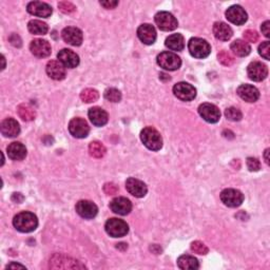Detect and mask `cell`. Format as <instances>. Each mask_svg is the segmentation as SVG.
<instances>
[{
    "label": "cell",
    "mask_w": 270,
    "mask_h": 270,
    "mask_svg": "<svg viewBox=\"0 0 270 270\" xmlns=\"http://www.w3.org/2000/svg\"><path fill=\"white\" fill-rule=\"evenodd\" d=\"M13 225L18 231L23 233H29L34 231L38 226L37 216L32 212H20L13 219Z\"/></svg>",
    "instance_id": "1"
},
{
    "label": "cell",
    "mask_w": 270,
    "mask_h": 270,
    "mask_svg": "<svg viewBox=\"0 0 270 270\" xmlns=\"http://www.w3.org/2000/svg\"><path fill=\"white\" fill-rule=\"evenodd\" d=\"M141 140L147 148L152 151H159L162 147V138L160 132L152 127H147L142 131Z\"/></svg>",
    "instance_id": "2"
},
{
    "label": "cell",
    "mask_w": 270,
    "mask_h": 270,
    "mask_svg": "<svg viewBox=\"0 0 270 270\" xmlns=\"http://www.w3.org/2000/svg\"><path fill=\"white\" fill-rule=\"evenodd\" d=\"M190 54L195 58H206L211 53V47L205 39L202 38H191L188 44Z\"/></svg>",
    "instance_id": "3"
},
{
    "label": "cell",
    "mask_w": 270,
    "mask_h": 270,
    "mask_svg": "<svg viewBox=\"0 0 270 270\" xmlns=\"http://www.w3.org/2000/svg\"><path fill=\"white\" fill-rule=\"evenodd\" d=\"M106 231L112 238H122L129 232V226L125 220L119 218H110L105 225Z\"/></svg>",
    "instance_id": "4"
},
{
    "label": "cell",
    "mask_w": 270,
    "mask_h": 270,
    "mask_svg": "<svg viewBox=\"0 0 270 270\" xmlns=\"http://www.w3.org/2000/svg\"><path fill=\"white\" fill-rule=\"evenodd\" d=\"M158 64L161 68L167 71H175L181 68L182 60L179 57L172 52H162L157 58Z\"/></svg>",
    "instance_id": "5"
},
{
    "label": "cell",
    "mask_w": 270,
    "mask_h": 270,
    "mask_svg": "<svg viewBox=\"0 0 270 270\" xmlns=\"http://www.w3.org/2000/svg\"><path fill=\"white\" fill-rule=\"evenodd\" d=\"M220 201L227 207L235 208L242 205L244 202V194L236 189H225L220 192Z\"/></svg>",
    "instance_id": "6"
},
{
    "label": "cell",
    "mask_w": 270,
    "mask_h": 270,
    "mask_svg": "<svg viewBox=\"0 0 270 270\" xmlns=\"http://www.w3.org/2000/svg\"><path fill=\"white\" fill-rule=\"evenodd\" d=\"M85 266L81 265L78 261L65 257L62 255H54L50 260V268L53 269H74V268H84Z\"/></svg>",
    "instance_id": "7"
},
{
    "label": "cell",
    "mask_w": 270,
    "mask_h": 270,
    "mask_svg": "<svg viewBox=\"0 0 270 270\" xmlns=\"http://www.w3.org/2000/svg\"><path fill=\"white\" fill-rule=\"evenodd\" d=\"M154 19L157 26L162 31H173L178 26L176 18L169 12H160L155 15Z\"/></svg>",
    "instance_id": "8"
},
{
    "label": "cell",
    "mask_w": 270,
    "mask_h": 270,
    "mask_svg": "<svg viewBox=\"0 0 270 270\" xmlns=\"http://www.w3.org/2000/svg\"><path fill=\"white\" fill-rule=\"evenodd\" d=\"M69 131L76 138H85L90 132V127L85 119L76 117L69 122Z\"/></svg>",
    "instance_id": "9"
},
{
    "label": "cell",
    "mask_w": 270,
    "mask_h": 270,
    "mask_svg": "<svg viewBox=\"0 0 270 270\" xmlns=\"http://www.w3.org/2000/svg\"><path fill=\"white\" fill-rule=\"evenodd\" d=\"M173 93L178 100L184 102H190L195 98L196 90L190 84L178 83L173 87Z\"/></svg>",
    "instance_id": "10"
},
{
    "label": "cell",
    "mask_w": 270,
    "mask_h": 270,
    "mask_svg": "<svg viewBox=\"0 0 270 270\" xmlns=\"http://www.w3.org/2000/svg\"><path fill=\"white\" fill-rule=\"evenodd\" d=\"M200 115L210 124H216L220 118V112L216 106L212 104H202L199 107Z\"/></svg>",
    "instance_id": "11"
},
{
    "label": "cell",
    "mask_w": 270,
    "mask_h": 270,
    "mask_svg": "<svg viewBox=\"0 0 270 270\" xmlns=\"http://www.w3.org/2000/svg\"><path fill=\"white\" fill-rule=\"evenodd\" d=\"M226 18L236 26H242L247 21L248 16L241 5H232L226 11Z\"/></svg>",
    "instance_id": "12"
},
{
    "label": "cell",
    "mask_w": 270,
    "mask_h": 270,
    "mask_svg": "<svg viewBox=\"0 0 270 270\" xmlns=\"http://www.w3.org/2000/svg\"><path fill=\"white\" fill-rule=\"evenodd\" d=\"M62 39L65 43L73 46V47H78L83 43V32L79 29L74 27H68L62 30L61 32Z\"/></svg>",
    "instance_id": "13"
},
{
    "label": "cell",
    "mask_w": 270,
    "mask_h": 270,
    "mask_svg": "<svg viewBox=\"0 0 270 270\" xmlns=\"http://www.w3.org/2000/svg\"><path fill=\"white\" fill-rule=\"evenodd\" d=\"M247 73L251 80L262 81L267 77L268 69L264 63H262L260 61H253L248 65Z\"/></svg>",
    "instance_id": "14"
},
{
    "label": "cell",
    "mask_w": 270,
    "mask_h": 270,
    "mask_svg": "<svg viewBox=\"0 0 270 270\" xmlns=\"http://www.w3.org/2000/svg\"><path fill=\"white\" fill-rule=\"evenodd\" d=\"M126 189L131 195L135 196V198H144L147 194V191H148L146 184L134 177H130L127 179Z\"/></svg>",
    "instance_id": "15"
},
{
    "label": "cell",
    "mask_w": 270,
    "mask_h": 270,
    "mask_svg": "<svg viewBox=\"0 0 270 270\" xmlns=\"http://www.w3.org/2000/svg\"><path fill=\"white\" fill-rule=\"evenodd\" d=\"M76 212L77 214L84 218H87V219H90V218H93L96 216L97 212H98V208L97 206L95 205V204L91 201H79L77 204H76Z\"/></svg>",
    "instance_id": "16"
},
{
    "label": "cell",
    "mask_w": 270,
    "mask_h": 270,
    "mask_svg": "<svg viewBox=\"0 0 270 270\" xmlns=\"http://www.w3.org/2000/svg\"><path fill=\"white\" fill-rule=\"evenodd\" d=\"M110 209L118 216H127L132 210V204L126 198H115L110 203Z\"/></svg>",
    "instance_id": "17"
},
{
    "label": "cell",
    "mask_w": 270,
    "mask_h": 270,
    "mask_svg": "<svg viewBox=\"0 0 270 270\" xmlns=\"http://www.w3.org/2000/svg\"><path fill=\"white\" fill-rule=\"evenodd\" d=\"M27 10L31 15L37 16V17H43L48 18L50 17L52 14V7L46 2H40V1H32L28 4Z\"/></svg>",
    "instance_id": "18"
},
{
    "label": "cell",
    "mask_w": 270,
    "mask_h": 270,
    "mask_svg": "<svg viewBox=\"0 0 270 270\" xmlns=\"http://www.w3.org/2000/svg\"><path fill=\"white\" fill-rule=\"evenodd\" d=\"M137 36L145 45H153L157 40V31L149 23H144L137 29Z\"/></svg>",
    "instance_id": "19"
},
{
    "label": "cell",
    "mask_w": 270,
    "mask_h": 270,
    "mask_svg": "<svg viewBox=\"0 0 270 270\" xmlns=\"http://www.w3.org/2000/svg\"><path fill=\"white\" fill-rule=\"evenodd\" d=\"M30 50L34 56L39 57V58H45L51 54V46L47 40L35 39L31 43Z\"/></svg>",
    "instance_id": "20"
},
{
    "label": "cell",
    "mask_w": 270,
    "mask_h": 270,
    "mask_svg": "<svg viewBox=\"0 0 270 270\" xmlns=\"http://www.w3.org/2000/svg\"><path fill=\"white\" fill-rule=\"evenodd\" d=\"M57 57H58V61L61 62L64 68L73 69L79 64L78 55L72 50H69V49H63V50L59 51Z\"/></svg>",
    "instance_id": "21"
},
{
    "label": "cell",
    "mask_w": 270,
    "mask_h": 270,
    "mask_svg": "<svg viewBox=\"0 0 270 270\" xmlns=\"http://www.w3.org/2000/svg\"><path fill=\"white\" fill-rule=\"evenodd\" d=\"M236 93L247 103H255L260 98L259 90L251 85H241L236 90Z\"/></svg>",
    "instance_id": "22"
},
{
    "label": "cell",
    "mask_w": 270,
    "mask_h": 270,
    "mask_svg": "<svg viewBox=\"0 0 270 270\" xmlns=\"http://www.w3.org/2000/svg\"><path fill=\"white\" fill-rule=\"evenodd\" d=\"M89 118L91 120L92 124L96 127H102L105 126L108 122L109 116L108 113L106 112L104 109L100 107H94L89 110Z\"/></svg>",
    "instance_id": "23"
},
{
    "label": "cell",
    "mask_w": 270,
    "mask_h": 270,
    "mask_svg": "<svg viewBox=\"0 0 270 270\" xmlns=\"http://www.w3.org/2000/svg\"><path fill=\"white\" fill-rule=\"evenodd\" d=\"M47 74L54 80H62L65 77V68L59 61L50 60L47 64Z\"/></svg>",
    "instance_id": "24"
},
{
    "label": "cell",
    "mask_w": 270,
    "mask_h": 270,
    "mask_svg": "<svg viewBox=\"0 0 270 270\" xmlns=\"http://www.w3.org/2000/svg\"><path fill=\"white\" fill-rule=\"evenodd\" d=\"M1 133L5 137H16L20 133V127L17 120L14 118H6L1 122L0 126Z\"/></svg>",
    "instance_id": "25"
},
{
    "label": "cell",
    "mask_w": 270,
    "mask_h": 270,
    "mask_svg": "<svg viewBox=\"0 0 270 270\" xmlns=\"http://www.w3.org/2000/svg\"><path fill=\"white\" fill-rule=\"evenodd\" d=\"M7 155L13 161H22L27 157V148L21 143L14 142L7 147Z\"/></svg>",
    "instance_id": "26"
},
{
    "label": "cell",
    "mask_w": 270,
    "mask_h": 270,
    "mask_svg": "<svg viewBox=\"0 0 270 270\" xmlns=\"http://www.w3.org/2000/svg\"><path fill=\"white\" fill-rule=\"evenodd\" d=\"M214 34L216 38L222 42H227L233 35L232 29L225 22H216L214 26Z\"/></svg>",
    "instance_id": "27"
},
{
    "label": "cell",
    "mask_w": 270,
    "mask_h": 270,
    "mask_svg": "<svg viewBox=\"0 0 270 270\" xmlns=\"http://www.w3.org/2000/svg\"><path fill=\"white\" fill-rule=\"evenodd\" d=\"M231 51L233 52L234 55L239 56V57H245L250 54L251 52V47L249 46L248 43L244 42V40L238 39L234 40V42L230 46Z\"/></svg>",
    "instance_id": "28"
},
{
    "label": "cell",
    "mask_w": 270,
    "mask_h": 270,
    "mask_svg": "<svg viewBox=\"0 0 270 270\" xmlns=\"http://www.w3.org/2000/svg\"><path fill=\"white\" fill-rule=\"evenodd\" d=\"M165 45L171 51H182L185 48V39L181 34H173L166 39Z\"/></svg>",
    "instance_id": "29"
},
{
    "label": "cell",
    "mask_w": 270,
    "mask_h": 270,
    "mask_svg": "<svg viewBox=\"0 0 270 270\" xmlns=\"http://www.w3.org/2000/svg\"><path fill=\"white\" fill-rule=\"evenodd\" d=\"M177 266L183 270L199 269V261L191 256H182L177 259Z\"/></svg>",
    "instance_id": "30"
},
{
    "label": "cell",
    "mask_w": 270,
    "mask_h": 270,
    "mask_svg": "<svg viewBox=\"0 0 270 270\" xmlns=\"http://www.w3.org/2000/svg\"><path fill=\"white\" fill-rule=\"evenodd\" d=\"M18 115L22 120L26 121H32L36 117V111L33 109L30 105L28 104H21L18 106Z\"/></svg>",
    "instance_id": "31"
},
{
    "label": "cell",
    "mask_w": 270,
    "mask_h": 270,
    "mask_svg": "<svg viewBox=\"0 0 270 270\" xmlns=\"http://www.w3.org/2000/svg\"><path fill=\"white\" fill-rule=\"evenodd\" d=\"M28 29L34 35H46L49 30L48 24L42 20H31L28 23Z\"/></svg>",
    "instance_id": "32"
},
{
    "label": "cell",
    "mask_w": 270,
    "mask_h": 270,
    "mask_svg": "<svg viewBox=\"0 0 270 270\" xmlns=\"http://www.w3.org/2000/svg\"><path fill=\"white\" fill-rule=\"evenodd\" d=\"M106 152H107L106 147L100 142H92L89 145V153L94 159L104 158Z\"/></svg>",
    "instance_id": "33"
},
{
    "label": "cell",
    "mask_w": 270,
    "mask_h": 270,
    "mask_svg": "<svg viewBox=\"0 0 270 270\" xmlns=\"http://www.w3.org/2000/svg\"><path fill=\"white\" fill-rule=\"evenodd\" d=\"M98 97H100V94H98V92L96 91L95 89H91V88L85 89L84 91L80 93L81 101H83L84 103H87V104L96 102L98 100Z\"/></svg>",
    "instance_id": "34"
},
{
    "label": "cell",
    "mask_w": 270,
    "mask_h": 270,
    "mask_svg": "<svg viewBox=\"0 0 270 270\" xmlns=\"http://www.w3.org/2000/svg\"><path fill=\"white\" fill-rule=\"evenodd\" d=\"M105 98L111 103H118L121 100V93L115 88H109L105 91Z\"/></svg>",
    "instance_id": "35"
},
{
    "label": "cell",
    "mask_w": 270,
    "mask_h": 270,
    "mask_svg": "<svg viewBox=\"0 0 270 270\" xmlns=\"http://www.w3.org/2000/svg\"><path fill=\"white\" fill-rule=\"evenodd\" d=\"M225 116L229 120L240 121L242 119V117H243V114H242V112L238 108L230 107V108H227L225 110Z\"/></svg>",
    "instance_id": "36"
},
{
    "label": "cell",
    "mask_w": 270,
    "mask_h": 270,
    "mask_svg": "<svg viewBox=\"0 0 270 270\" xmlns=\"http://www.w3.org/2000/svg\"><path fill=\"white\" fill-rule=\"evenodd\" d=\"M217 59H218V61H219L220 63L224 64V65H231V64L234 63V60H235V59H234V57H233L230 53L227 52V51H225V50L220 51V52L218 53V55H217Z\"/></svg>",
    "instance_id": "37"
},
{
    "label": "cell",
    "mask_w": 270,
    "mask_h": 270,
    "mask_svg": "<svg viewBox=\"0 0 270 270\" xmlns=\"http://www.w3.org/2000/svg\"><path fill=\"white\" fill-rule=\"evenodd\" d=\"M191 249H192V251H194L195 253H198V255H201V256L207 255L208 251H209L206 245L200 241H195V242L191 243Z\"/></svg>",
    "instance_id": "38"
},
{
    "label": "cell",
    "mask_w": 270,
    "mask_h": 270,
    "mask_svg": "<svg viewBox=\"0 0 270 270\" xmlns=\"http://www.w3.org/2000/svg\"><path fill=\"white\" fill-rule=\"evenodd\" d=\"M259 54L266 60L270 59V44H269V42H264L260 45Z\"/></svg>",
    "instance_id": "39"
},
{
    "label": "cell",
    "mask_w": 270,
    "mask_h": 270,
    "mask_svg": "<svg viewBox=\"0 0 270 270\" xmlns=\"http://www.w3.org/2000/svg\"><path fill=\"white\" fill-rule=\"evenodd\" d=\"M245 40H246V42L248 43H257L258 40H259V34H258V32L257 31H253V30H247V31H245L244 32V34H243Z\"/></svg>",
    "instance_id": "40"
},
{
    "label": "cell",
    "mask_w": 270,
    "mask_h": 270,
    "mask_svg": "<svg viewBox=\"0 0 270 270\" xmlns=\"http://www.w3.org/2000/svg\"><path fill=\"white\" fill-rule=\"evenodd\" d=\"M58 7H59V10L64 13V14H70V13H73L75 10H76V7L75 5L69 2V1H61L58 3Z\"/></svg>",
    "instance_id": "41"
},
{
    "label": "cell",
    "mask_w": 270,
    "mask_h": 270,
    "mask_svg": "<svg viewBox=\"0 0 270 270\" xmlns=\"http://www.w3.org/2000/svg\"><path fill=\"white\" fill-rule=\"evenodd\" d=\"M247 167H248L249 171H253V172L259 171L261 169L260 161L255 158H248L247 159Z\"/></svg>",
    "instance_id": "42"
},
{
    "label": "cell",
    "mask_w": 270,
    "mask_h": 270,
    "mask_svg": "<svg viewBox=\"0 0 270 270\" xmlns=\"http://www.w3.org/2000/svg\"><path fill=\"white\" fill-rule=\"evenodd\" d=\"M104 191L106 194L113 195V194H116L118 192V188L115 184L107 183V184H105V186H104Z\"/></svg>",
    "instance_id": "43"
},
{
    "label": "cell",
    "mask_w": 270,
    "mask_h": 270,
    "mask_svg": "<svg viewBox=\"0 0 270 270\" xmlns=\"http://www.w3.org/2000/svg\"><path fill=\"white\" fill-rule=\"evenodd\" d=\"M261 30H262V33H263L265 37H267V38L270 37V22L268 20L262 24Z\"/></svg>",
    "instance_id": "44"
},
{
    "label": "cell",
    "mask_w": 270,
    "mask_h": 270,
    "mask_svg": "<svg viewBox=\"0 0 270 270\" xmlns=\"http://www.w3.org/2000/svg\"><path fill=\"white\" fill-rule=\"evenodd\" d=\"M10 43L15 47H21V39L17 34H12L9 38Z\"/></svg>",
    "instance_id": "45"
},
{
    "label": "cell",
    "mask_w": 270,
    "mask_h": 270,
    "mask_svg": "<svg viewBox=\"0 0 270 270\" xmlns=\"http://www.w3.org/2000/svg\"><path fill=\"white\" fill-rule=\"evenodd\" d=\"M101 4L107 10L111 9H115V7L118 5V1H101Z\"/></svg>",
    "instance_id": "46"
},
{
    "label": "cell",
    "mask_w": 270,
    "mask_h": 270,
    "mask_svg": "<svg viewBox=\"0 0 270 270\" xmlns=\"http://www.w3.org/2000/svg\"><path fill=\"white\" fill-rule=\"evenodd\" d=\"M12 200L16 203H21L23 201V196L20 193H14L12 196Z\"/></svg>",
    "instance_id": "47"
},
{
    "label": "cell",
    "mask_w": 270,
    "mask_h": 270,
    "mask_svg": "<svg viewBox=\"0 0 270 270\" xmlns=\"http://www.w3.org/2000/svg\"><path fill=\"white\" fill-rule=\"evenodd\" d=\"M16 268H20V269H26L23 265L20 264H16V263H11L6 266V269H16Z\"/></svg>",
    "instance_id": "48"
},
{
    "label": "cell",
    "mask_w": 270,
    "mask_h": 270,
    "mask_svg": "<svg viewBox=\"0 0 270 270\" xmlns=\"http://www.w3.org/2000/svg\"><path fill=\"white\" fill-rule=\"evenodd\" d=\"M268 153H269V149H266L265 150V153H264V158H265V162L267 165H269V158H268Z\"/></svg>",
    "instance_id": "49"
}]
</instances>
